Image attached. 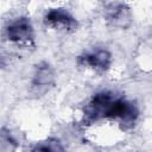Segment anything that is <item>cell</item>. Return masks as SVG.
<instances>
[{"label": "cell", "instance_id": "cell-5", "mask_svg": "<svg viewBox=\"0 0 152 152\" xmlns=\"http://www.w3.org/2000/svg\"><path fill=\"white\" fill-rule=\"evenodd\" d=\"M82 65L89 66L96 71H106L112 62V56L107 50H96L78 58Z\"/></svg>", "mask_w": 152, "mask_h": 152}, {"label": "cell", "instance_id": "cell-3", "mask_svg": "<svg viewBox=\"0 0 152 152\" xmlns=\"http://www.w3.org/2000/svg\"><path fill=\"white\" fill-rule=\"evenodd\" d=\"M7 37L15 44H31L33 42V27L27 18H18L6 28Z\"/></svg>", "mask_w": 152, "mask_h": 152}, {"label": "cell", "instance_id": "cell-1", "mask_svg": "<svg viewBox=\"0 0 152 152\" xmlns=\"http://www.w3.org/2000/svg\"><path fill=\"white\" fill-rule=\"evenodd\" d=\"M138 114L139 112L134 103L122 97H114L112 102L108 104L103 118L120 120L121 124L132 125L137 120Z\"/></svg>", "mask_w": 152, "mask_h": 152}, {"label": "cell", "instance_id": "cell-7", "mask_svg": "<svg viewBox=\"0 0 152 152\" xmlns=\"http://www.w3.org/2000/svg\"><path fill=\"white\" fill-rule=\"evenodd\" d=\"M33 151H49V152H57V151H63V146L61 142L56 139H49L45 141H42L37 144L33 148Z\"/></svg>", "mask_w": 152, "mask_h": 152}, {"label": "cell", "instance_id": "cell-6", "mask_svg": "<svg viewBox=\"0 0 152 152\" xmlns=\"http://www.w3.org/2000/svg\"><path fill=\"white\" fill-rule=\"evenodd\" d=\"M55 77H53V72L52 69L50 68V65L48 63H40L37 65L34 75H33V80H32V86L34 89L39 90H46L49 87H51L53 84Z\"/></svg>", "mask_w": 152, "mask_h": 152}, {"label": "cell", "instance_id": "cell-2", "mask_svg": "<svg viewBox=\"0 0 152 152\" xmlns=\"http://www.w3.org/2000/svg\"><path fill=\"white\" fill-rule=\"evenodd\" d=\"M104 18L110 26L118 28H127L133 19L129 7L122 2H114L106 6Z\"/></svg>", "mask_w": 152, "mask_h": 152}, {"label": "cell", "instance_id": "cell-4", "mask_svg": "<svg viewBox=\"0 0 152 152\" xmlns=\"http://www.w3.org/2000/svg\"><path fill=\"white\" fill-rule=\"evenodd\" d=\"M45 21L48 25H50L57 30H63L65 32L75 31L78 26L76 19L68 11H65L63 8L50 10L45 15Z\"/></svg>", "mask_w": 152, "mask_h": 152}]
</instances>
